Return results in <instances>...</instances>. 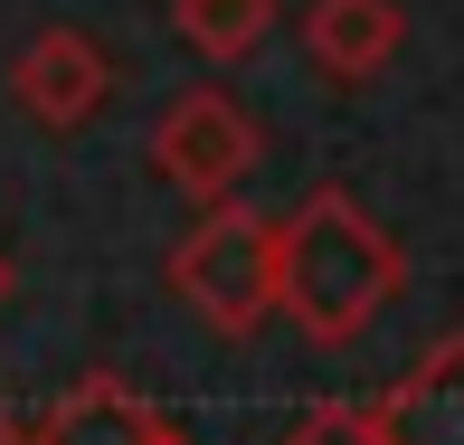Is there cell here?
Instances as JSON below:
<instances>
[{
	"label": "cell",
	"mask_w": 464,
	"mask_h": 445,
	"mask_svg": "<svg viewBox=\"0 0 464 445\" xmlns=\"http://www.w3.org/2000/svg\"><path fill=\"white\" fill-rule=\"evenodd\" d=\"M256 152H266V133L246 123V104L227 86H189V95L161 104V123H152V171L171 180L180 199H199V208L237 199V180L256 171Z\"/></svg>",
	"instance_id": "cell-3"
},
{
	"label": "cell",
	"mask_w": 464,
	"mask_h": 445,
	"mask_svg": "<svg viewBox=\"0 0 464 445\" xmlns=\"http://www.w3.org/2000/svg\"><path fill=\"white\" fill-rule=\"evenodd\" d=\"M398 48H408L398 0H313L304 10V57L332 76V86H370Z\"/></svg>",
	"instance_id": "cell-7"
},
{
	"label": "cell",
	"mask_w": 464,
	"mask_h": 445,
	"mask_svg": "<svg viewBox=\"0 0 464 445\" xmlns=\"http://www.w3.org/2000/svg\"><path fill=\"white\" fill-rule=\"evenodd\" d=\"M370 427L379 445H464V332L427 342L398 389L370 398Z\"/></svg>",
	"instance_id": "cell-6"
},
{
	"label": "cell",
	"mask_w": 464,
	"mask_h": 445,
	"mask_svg": "<svg viewBox=\"0 0 464 445\" xmlns=\"http://www.w3.org/2000/svg\"><path fill=\"white\" fill-rule=\"evenodd\" d=\"M0 445H19V417H10V408H0Z\"/></svg>",
	"instance_id": "cell-11"
},
{
	"label": "cell",
	"mask_w": 464,
	"mask_h": 445,
	"mask_svg": "<svg viewBox=\"0 0 464 445\" xmlns=\"http://www.w3.org/2000/svg\"><path fill=\"white\" fill-rule=\"evenodd\" d=\"M10 104L38 123V133H86V123L114 104V57L95 48L86 29H38L29 48L10 57Z\"/></svg>",
	"instance_id": "cell-4"
},
{
	"label": "cell",
	"mask_w": 464,
	"mask_h": 445,
	"mask_svg": "<svg viewBox=\"0 0 464 445\" xmlns=\"http://www.w3.org/2000/svg\"><path fill=\"white\" fill-rule=\"evenodd\" d=\"M398 285H408V256H398V237L351 189L323 180L276 218V313L304 342H323V351L361 342L379 313L398 304Z\"/></svg>",
	"instance_id": "cell-1"
},
{
	"label": "cell",
	"mask_w": 464,
	"mask_h": 445,
	"mask_svg": "<svg viewBox=\"0 0 464 445\" xmlns=\"http://www.w3.org/2000/svg\"><path fill=\"white\" fill-rule=\"evenodd\" d=\"M171 294L199 313L218 342H256L276 323V218L246 199H218L199 208V227L171 247Z\"/></svg>",
	"instance_id": "cell-2"
},
{
	"label": "cell",
	"mask_w": 464,
	"mask_h": 445,
	"mask_svg": "<svg viewBox=\"0 0 464 445\" xmlns=\"http://www.w3.org/2000/svg\"><path fill=\"white\" fill-rule=\"evenodd\" d=\"M171 29L208 57V67H237V57L266 48V29H276V0H171Z\"/></svg>",
	"instance_id": "cell-8"
},
{
	"label": "cell",
	"mask_w": 464,
	"mask_h": 445,
	"mask_svg": "<svg viewBox=\"0 0 464 445\" xmlns=\"http://www.w3.org/2000/svg\"><path fill=\"white\" fill-rule=\"evenodd\" d=\"M10 294H19V266H10V247H0V313H10Z\"/></svg>",
	"instance_id": "cell-10"
},
{
	"label": "cell",
	"mask_w": 464,
	"mask_h": 445,
	"mask_svg": "<svg viewBox=\"0 0 464 445\" xmlns=\"http://www.w3.org/2000/svg\"><path fill=\"white\" fill-rule=\"evenodd\" d=\"M19 445H189L142 389H123L114 370H86L76 389H57L48 408L19 427Z\"/></svg>",
	"instance_id": "cell-5"
},
{
	"label": "cell",
	"mask_w": 464,
	"mask_h": 445,
	"mask_svg": "<svg viewBox=\"0 0 464 445\" xmlns=\"http://www.w3.org/2000/svg\"><path fill=\"white\" fill-rule=\"evenodd\" d=\"M276 445H379V427H370V408H342V398H323V408H304Z\"/></svg>",
	"instance_id": "cell-9"
}]
</instances>
